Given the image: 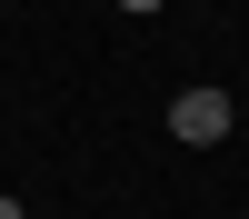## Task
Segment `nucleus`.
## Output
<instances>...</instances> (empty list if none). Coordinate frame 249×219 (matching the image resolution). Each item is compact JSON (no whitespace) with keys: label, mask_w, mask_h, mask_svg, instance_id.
<instances>
[{"label":"nucleus","mask_w":249,"mask_h":219,"mask_svg":"<svg viewBox=\"0 0 249 219\" xmlns=\"http://www.w3.org/2000/svg\"><path fill=\"white\" fill-rule=\"evenodd\" d=\"M170 139H190V150H210V139H230V90H179L170 100Z\"/></svg>","instance_id":"f257e3e1"},{"label":"nucleus","mask_w":249,"mask_h":219,"mask_svg":"<svg viewBox=\"0 0 249 219\" xmlns=\"http://www.w3.org/2000/svg\"><path fill=\"white\" fill-rule=\"evenodd\" d=\"M0 219H20V199H10V189H0Z\"/></svg>","instance_id":"f03ea898"},{"label":"nucleus","mask_w":249,"mask_h":219,"mask_svg":"<svg viewBox=\"0 0 249 219\" xmlns=\"http://www.w3.org/2000/svg\"><path fill=\"white\" fill-rule=\"evenodd\" d=\"M120 10H160V0H120Z\"/></svg>","instance_id":"7ed1b4c3"}]
</instances>
